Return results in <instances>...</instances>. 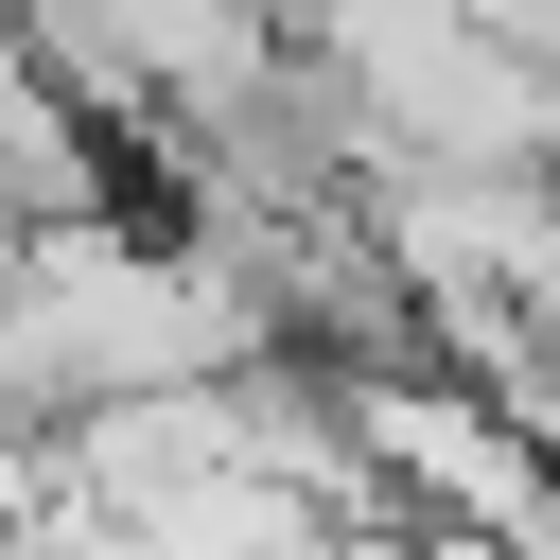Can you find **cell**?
Instances as JSON below:
<instances>
[{"instance_id":"obj_1","label":"cell","mask_w":560,"mask_h":560,"mask_svg":"<svg viewBox=\"0 0 560 560\" xmlns=\"http://www.w3.org/2000/svg\"><path fill=\"white\" fill-rule=\"evenodd\" d=\"M245 350H280L262 298H245V262L192 245V228H140L122 192L0 228V402L18 420L122 402V385H210Z\"/></svg>"},{"instance_id":"obj_2","label":"cell","mask_w":560,"mask_h":560,"mask_svg":"<svg viewBox=\"0 0 560 560\" xmlns=\"http://www.w3.org/2000/svg\"><path fill=\"white\" fill-rule=\"evenodd\" d=\"M18 52L105 122V140H192V122H245L280 88V18L262 0H0Z\"/></svg>"},{"instance_id":"obj_3","label":"cell","mask_w":560,"mask_h":560,"mask_svg":"<svg viewBox=\"0 0 560 560\" xmlns=\"http://www.w3.org/2000/svg\"><path fill=\"white\" fill-rule=\"evenodd\" d=\"M472 18H490V35H508V52L542 70V88H560V0H472Z\"/></svg>"},{"instance_id":"obj_4","label":"cell","mask_w":560,"mask_h":560,"mask_svg":"<svg viewBox=\"0 0 560 560\" xmlns=\"http://www.w3.org/2000/svg\"><path fill=\"white\" fill-rule=\"evenodd\" d=\"M525 350H542V385H560V280H542V298H525Z\"/></svg>"}]
</instances>
